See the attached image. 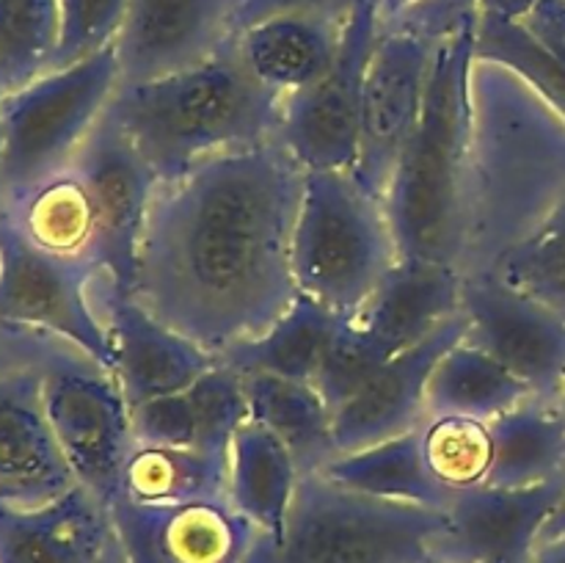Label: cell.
<instances>
[{"instance_id": "8992f818", "label": "cell", "mask_w": 565, "mask_h": 563, "mask_svg": "<svg viewBox=\"0 0 565 563\" xmlns=\"http://www.w3.org/2000/svg\"><path fill=\"white\" fill-rule=\"evenodd\" d=\"M397 259L395 232L379 196L364 191L351 171H307L290 246L292 279L301 296L351 318Z\"/></svg>"}, {"instance_id": "f546056e", "label": "cell", "mask_w": 565, "mask_h": 563, "mask_svg": "<svg viewBox=\"0 0 565 563\" xmlns=\"http://www.w3.org/2000/svg\"><path fill=\"white\" fill-rule=\"evenodd\" d=\"M533 392L491 353L461 340L436 362L425 390L428 417L463 414V417L494 419L511 408L533 401Z\"/></svg>"}, {"instance_id": "4316f807", "label": "cell", "mask_w": 565, "mask_h": 563, "mask_svg": "<svg viewBox=\"0 0 565 563\" xmlns=\"http://www.w3.org/2000/svg\"><path fill=\"white\" fill-rule=\"evenodd\" d=\"M301 469L285 445L254 423L252 417L237 428L230 447V506L254 522L259 533L281 535L287 511L296 497Z\"/></svg>"}, {"instance_id": "44dd1931", "label": "cell", "mask_w": 565, "mask_h": 563, "mask_svg": "<svg viewBox=\"0 0 565 563\" xmlns=\"http://www.w3.org/2000/svg\"><path fill=\"white\" fill-rule=\"evenodd\" d=\"M110 541L108 506L77 484L39 506L0 500V563H103Z\"/></svg>"}, {"instance_id": "277c9868", "label": "cell", "mask_w": 565, "mask_h": 563, "mask_svg": "<svg viewBox=\"0 0 565 563\" xmlns=\"http://www.w3.org/2000/svg\"><path fill=\"white\" fill-rule=\"evenodd\" d=\"M475 25L478 20L463 22L436 44L423 114L386 185L384 208L406 259L458 268L461 257Z\"/></svg>"}, {"instance_id": "f1b7e54d", "label": "cell", "mask_w": 565, "mask_h": 563, "mask_svg": "<svg viewBox=\"0 0 565 563\" xmlns=\"http://www.w3.org/2000/svg\"><path fill=\"white\" fill-rule=\"evenodd\" d=\"M323 478L342 489L392 502H414L445 511L450 491L441 489L428 472L419 447V428L359 450L340 453L323 469Z\"/></svg>"}, {"instance_id": "8d00e7d4", "label": "cell", "mask_w": 565, "mask_h": 563, "mask_svg": "<svg viewBox=\"0 0 565 563\" xmlns=\"http://www.w3.org/2000/svg\"><path fill=\"white\" fill-rule=\"evenodd\" d=\"M359 0H241L235 11V31L281 14H318L345 22Z\"/></svg>"}, {"instance_id": "7402d4cb", "label": "cell", "mask_w": 565, "mask_h": 563, "mask_svg": "<svg viewBox=\"0 0 565 563\" xmlns=\"http://www.w3.org/2000/svg\"><path fill=\"white\" fill-rule=\"evenodd\" d=\"M248 419L243 375L218 362L191 386L130 408L136 445H177L230 453L232 436Z\"/></svg>"}, {"instance_id": "ba28073f", "label": "cell", "mask_w": 565, "mask_h": 563, "mask_svg": "<svg viewBox=\"0 0 565 563\" xmlns=\"http://www.w3.org/2000/svg\"><path fill=\"white\" fill-rule=\"evenodd\" d=\"M97 265L42 252L0 215V320L70 342L114 375V342L94 304Z\"/></svg>"}, {"instance_id": "83f0119b", "label": "cell", "mask_w": 565, "mask_h": 563, "mask_svg": "<svg viewBox=\"0 0 565 563\" xmlns=\"http://www.w3.org/2000/svg\"><path fill=\"white\" fill-rule=\"evenodd\" d=\"M230 453L177 445H132L121 469L119 497L143 506L226 500Z\"/></svg>"}, {"instance_id": "ffe728a7", "label": "cell", "mask_w": 565, "mask_h": 563, "mask_svg": "<svg viewBox=\"0 0 565 563\" xmlns=\"http://www.w3.org/2000/svg\"><path fill=\"white\" fill-rule=\"evenodd\" d=\"M44 368L0 375V500L39 506L75 486L44 408Z\"/></svg>"}, {"instance_id": "2e32d148", "label": "cell", "mask_w": 565, "mask_h": 563, "mask_svg": "<svg viewBox=\"0 0 565 563\" xmlns=\"http://www.w3.org/2000/svg\"><path fill=\"white\" fill-rule=\"evenodd\" d=\"M241 0H127L114 50L119 86L177 75L213 59L235 33Z\"/></svg>"}, {"instance_id": "b9f144b4", "label": "cell", "mask_w": 565, "mask_h": 563, "mask_svg": "<svg viewBox=\"0 0 565 563\" xmlns=\"http://www.w3.org/2000/svg\"><path fill=\"white\" fill-rule=\"evenodd\" d=\"M561 535H565V495H563L561 506H557L555 513L550 517V522H546L544 530H541V544H544V541H552V539H561Z\"/></svg>"}, {"instance_id": "5b68a950", "label": "cell", "mask_w": 565, "mask_h": 563, "mask_svg": "<svg viewBox=\"0 0 565 563\" xmlns=\"http://www.w3.org/2000/svg\"><path fill=\"white\" fill-rule=\"evenodd\" d=\"M445 528L439 508L379 500L307 472L281 535L259 533L243 563H434Z\"/></svg>"}, {"instance_id": "30bf717a", "label": "cell", "mask_w": 565, "mask_h": 563, "mask_svg": "<svg viewBox=\"0 0 565 563\" xmlns=\"http://www.w3.org/2000/svg\"><path fill=\"white\" fill-rule=\"evenodd\" d=\"M381 31V0H359L342 25L334 64L312 86L281 97L276 141L307 171H351L356 160L362 86Z\"/></svg>"}, {"instance_id": "60d3db41", "label": "cell", "mask_w": 565, "mask_h": 563, "mask_svg": "<svg viewBox=\"0 0 565 563\" xmlns=\"http://www.w3.org/2000/svg\"><path fill=\"white\" fill-rule=\"evenodd\" d=\"M533 563H565V535L539 544Z\"/></svg>"}, {"instance_id": "e575fe53", "label": "cell", "mask_w": 565, "mask_h": 563, "mask_svg": "<svg viewBox=\"0 0 565 563\" xmlns=\"http://www.w3.org/2000/svg\"><path fill=\"white\" fill-rule=\"evenodd\" d=\"M127 0H58V47L53 66L77 64L110 47L125 22Z\"/></svg>"}, {"instance_id": "8fae6325", "label": "cell", "mask_w": 565, "mask_h": 563, "mask_svg": "<svg viewBox=\"0 0 565 563\" xmlns=\"http://www.w3.org/2000/svg\"><path fill=\"white\" fill-rule=\"evenodd\" d=\"M439 39L406 25H381L362 86L359 144L351 177L384 202L403 147L423 114Z\"/></svg>"}, {"instance_id": "d6a6232c", "label": "cell", "mask_w": 565, "mask_h": 563, "mask_svg": "<svg viewBox=\"0 0 565 563\" xmlns=\"http://www.w3.org/2000/svg\"><path fill=\"white\" fill-rule=\"evenodd\" d=\"M58 0H0V97L53 66Z\"/></svg>"}, {"instance_id": "7a4b0ae2", "label": "cell", "mask_w": 565, "mask_h": 563, "mask_svg": "<svg viewBox=\"0 0 565 563\" xmlns=\"http://www.w3.org/2000/svg\"><path fill=\"white\" fill-rule=\"evenodd\" d=\"M565 204V116L527 81L475 55L463 171V276L494 274Z\"/></svg>"}, {"instance_id": "74e56055", "label": "cell", "mask_w": 565, "mask_h": 563, "mask_svg": "<svg viewBox=\"0 0 565 563\" xmlns=\"http://www.w3.org/2000/svg\"><path fill=\"white\" fill-rule=\"evenodd\" d=\"M469 20H478V0H423L397 20L381 25H406L428 33L430 39H445Z\"/></svg>"}, {"instance_id": "bcb514c9", "label": "cell", "mask_w": 565, "mask_h": 563, "mask_svg": "<svg viewBox=\"0 0 565 563\" xmlns=\"http://www.w3.org/2000/svg\"><path fill=\"white\" fill-rule=\"evenodd\" d=\"M557 406H561V412L565 414V386H563V395H561V401H557Z\"/></svg>"}, {"instance_id": "3957f363", "label": "cell", "mask_w": 565, "mask_h": 563, "mask_svg": "<svg viewBox=\"0 0 565 563\" xmlns=\"http://www.w3.org/2000/svg\"><path fill=\"white\" fill-rule=\"evenodd\" d=\"M105 114L119 125L160 180L274 141L281 94L257 81L230 42L202 64L149 83L119 86Z\"/></svg>"}, {"instance_id": "f6af8a7d", "label": "cell", "mask_w": 565, "mask_h": 563, "mask_svg": "<svg viewBox=\"0 0 565 563\" xmlns=\"http://www.w3.org/2000/svg\"><path fill=\"white\" fill-rule=\"evenodd\" d=\"M6 210V188H3V174H0V215Z\"/></svg>"}, {"instance_id": "d590c367", "label": "cell", "mask_w": 565, "mask_h": 563, "mask_svg": "<svg viewBox=\"0 0 565 563\" xmlns=\"http://www.w3.org/2000/svg\"><path fill=\"white\" fill-rule=\"evenodd\" d=\"M494 274L565 315V248L524 246L513 252Z\"/></svg>"}, {"instance_id": "52a82bcc", "label": "cell", "mask_w": 565, "mask_h": 563, "mask_svg": "<svg viewBox=\"0 0 565 563\" xmlns=\"http://www.w3.org/2000/svg\"><path fill=\"white\" fill-rule=\"evenodd\" d=\"M119 88L114 44L0 97L6 199L66 169Z\"/></svg>"}, {"instance_id": "603a6c76", "label": "cell", "mask_w": 565, "mask_h": 563, "mask_svg": "<svg viewBox=\"0 0 565 563\" xmlns=\"http://www.w3.org/2000/svg\"><path fill=\"white\" fill-rule=\"evenodd\" d=\"M345 22L318 14H281L235 31V50L246 70L270 92L312 86L337 59Z\"/></svg>"}, {"instance_id": "d4e9b609", "label": "cell", "mask_w": 565, "mask_h": 563, "mask_svg": "<svg viewBox=\"0 0 565 563\" xmlns=\"http://www.w3.org/2000/svg\"><path fill=\"white\" fill-rule=\"evenodd\" d=\"M243 386L248 417L268 428L290 450L301 475L320 472L331 458L340 456L334 442V412L312 381L246 373Z\"/></svg>"}, {"instance_id": "5bb4252c", "label": "cell", "mask_w": 565, "mask_h": 563, "mask_svg": "<svg viewBox=\"0 0 565 563\" xmlns=\"http://www.w3.org/2000/svg\"><path fill=\"white\" fill-rule=\"evenodd\" d=\"M565 495V472L524 489L452 491L434 563H533L541 530Z\"/></svg>"}, {"instance_id": "ac0fdd59", "label": "cell", "mask_w": 565, "mask_h": 563, "mask_svg": "<svg viewBox=\"0 0 565 563\" xmlns=\"http://www.w3.org/2000/svg\"><path fill=\"white\" fill-rule=\"evenodd\" d=\"M467 315L445 320L425 340L386 359L334 412V442L340 453L417 431L425 423V390L436 362L467 337Z\"/></svg>"}, {"instance_id": "7bdbcfd3", "label": "cell", "mask_w": 565, "mask_h": 563, "mask_svg": "<svg viewBox=\"0 0 565 563\" xmlns=\"http://www.w3.org/2000/svg\"><path fill=\"white\" fill-rule=\"evenodd\" d=\"M423 0H381V22H392Z\"/></svg>"}, {"instance_id": "484cf974", "label": "cell", "mask_w": 565, "mask_h": 563, "mask_svg": "<svg viewBox=\"0 0 565 563\" xmlns=\"http://www.w3.org/2000/svg\"><path fill=\"white\" fill-rule=\"evenodd\" d=\"M342 320L345 318L329 307L298 293L296 301L263 334L237 342L218 359L243 375L270 373L315 384Z\"/></svg>"}, {"instance_id": "f35d334b", "label": "cell", "mask_w": 565, "mask_h": 563, "mask_svg": "<svg viewBox=\"0 0 565 563\" xmlns=\"http://www.w3.org/2000/svg\"><path fill=\"white\" fill-rule=\"evenodd\" d=\"M519 22L565 64V0H539Z\"/></svg>"}, {"instance_id": "e0dca14e", "label": "cell", "mask_w": 565, "mask_h": 563, "mask_svg": "<svg viewBox=\"0 0 565 563\" xmlns=\"http://www.w3.org/2000/svg\"><path fill=\"white\" fill-rule=\"evenodd\" d=\"M94 304L114 342V379L127 406L191 386L218 357L154 318L130 293L116 290L103 274L94 285Z\"/></svg>"}, {"instance_id": "6da1fadb", "label": "cell", "mask_w": 565, "mask_h": 563, "mask_svg": "<svg viewBox=\"0 0 565 563\" xmlns=\"http://www.w3.org/2000/svg\"><path fill=\"white\" fill-rule=\"evenodd\" d=\"M303 177L274 138L160 180L130 296L213 357L263 334L298 296L290 246Z\"/></svg>"}, {"instance_id": "4dcf8cb0", "label": "cell", "mask_w": 565, "mask_h": 563, "mask_svg": "<svg viewBox=\"0 0 565 563\" xmlns=\"http://www.w3.org/2000/svg\"><path fill=\"white\" fill-rule=\"evenodd\" d=\"M494 467L489 486L524 489L565 472V414L539 397L491 419Z\"/></svg>"}, {"instance_id": "d6986e66", "label": "cell", "mask_w": 565, "mask_h": 563, "mask_svg": "<svg viewBox=\"0 0 565 563\" xmlns=\"http://www.w3.org/2000/svg\"><path fill=\"white\" fill-rule=\"evenodd\" d=\"M461 282L456 265L401 257L345 326L384 364L461 312Z\"/></svg>"}, {"instance_id": "9c48e42d", "label": "cell", "mask_w": 565, "mask_h": 563, "mask_svg": "<svg viewBox=\"0 0 565 563\" xmlns=\"http://www.w3.org/2000/svg\"><path fill=\"white\" fill-rule=\"evenodd\" d=\"M44 408L75 484L110 506L132 445L130 406L108 370L88 357L44 368Z\"/></svg>"}, {"instance_id": "836d02e7", "label": "cell", "mask_w": 565, "mask_h": 563, "mask_svg": "<svg viewBox=\"0 0 565 563\" xmlns=\"http://www.w3.org/2000/svg\"><path fill=\"white\" fill-rule=\"evenodd\" d=\"M475 55L497 61L527 81L546 103L565 116V64L519 20L478 14Z\"/></svg>"}, {"instance_id": "7c38bea8", "label": "cell", "mask_w": 565, "mask_h": 563, "mask_svg": "<svg viewBox=\"0 0 565 563\" xmlns=\"http://www.w3.org/2000/svg\"><path fill=\"white\" fill-rule=\"evenodd\" d=\"M463 340L483 348L530 386L539 401L557 403L565 386V315L519 290L500 274L463 276Z\"/></svg>"}, {"instance_id": "ee69618b", "label": "cell", "mask_w": 565, "mask_h": 563, "mask_svg": "<svg viewBox=\"0 0 565 563\" xmlns=\"http://www.w3.org/2000/svg\"><path fill=\"white\" fill-rule=\"evenodd\" d=\"M103 563H127V557H125V552H121V546H119V541H116V535H114V541H110L108 552H105V561Z\"/></svg>"}, {"instance_id": "cb8c5ba5", "label": "cell", "mask_w": 565, "mask_h": 563, "mask_svg": "<svg viewBox=\"0 0 565 563\" xmlns=\"http://www.w3.org/2000/svg\"><path fill=\"white\" fill-rule=\"evenodd\" d=\"M3 215L42 252L97 265V208L72 163L6 199Z\"/></svg>"}, {"instance_id": "ab89813d", "label": "cell", "mask_w": 565, "mask_h": 563, "mask_svg": "<svg viewBox=\"0 0 565 563\" xmlns=\"http://www.w3.org/2000/svg\"><path fill=\"white\" fill-rule=\"evenodd\" d=\"M539 0H478V14L505 17V20H524Z\"/></svg>"}, {"instance_id": "4fadbf2b", "label": "cell", "mask_w": 565, "mask_h": 563, "mask_svg": "<svg viewBox=\"0 0 565 563\" xmlns=\"http://www.w3.org/2000/svg\"><path fill=\"white\" fill-rule=\"evenodd\" d=\"M72 166L86 180L97 208L99 274L116 290L130 293L158 177L108 114L99 116Z\"/></svg>"}, {"instance_id": "9a60e30c", "label": "cell", "mask_w": 565, "mask_h": 563, "mask_svg": "<svg viewBox=\"0 0 565 563\" xmlns=\"http://www.w3.org/2000/svg\"><path fill=\"white\" fill-rule=\"evenodd\" d=\"M108 513L127 563H243L259 535L230 500L143 506L116 497Z\"/></svg>"}, {"instance_id": "1f68e13d", "label": "cell", "mask_w": 565, "mask_h": 563, "mask_svg": "<svg viewBox=\"0 0 565 563\" xmlns=\"http://www.w3.org/2000/svg\"><path fill=\"white\" fill-rule=\"evenodd\" d=\"M419 447L428 472L441 489L467 491L489 486L494 467V428L491 419L441 414L419 425Z\"/></svg>"}]
</instances>
